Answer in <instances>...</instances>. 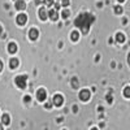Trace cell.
<instances>
[{"label": "cell", "instance_id": "cell-1", "mask_svg": "<svg viewBox=\"0 0 130 130\" xmlns=\"http://www.w3.org/2000/svg\"><path fill=\"white\" fill-rule=\"evenodd\" d=\"M94 21H95V17L92 14H90V13H82V14H79L77 18H75L74 24H75L77 27L81 29V31L83 32V34H87L89 30H90V26H91V24L94 22Z\"/></svg>", "mask_w": 130, "mask_h": 130}, {"label": "cell", "instance_id": "cell-2", "mask_svg": "<svg viewBox=\"0 0 130 130\" xmlns=\"http://www.w3.org/2000/svg\"><path fill=\"white\" fill-rule=\"evenodd\" d=\"M26 79H27L26 75H17V77L14 78V82L17 85V87L18 89H26Z\"/></svg>", "mask_w": 130, "mask_h": 130}, {"label": "cell", "instance_id": "cell-3", "mask_svg": "<svg viewBox=\"0 0 130 130\" xmlns=\"http://www.w3.org/2000/svg\"><path fill=\"white\" fill-rule=\"evenodd\" d=\"M46 98H47V92L44 89H39L38 92H37V99L39 102H44L46 100Z\"/></svg>", "mask_w": 130, "mask_h": 130}, {"label": "cell", "instance_id": "cell-4", "mask_svg": "<svg viewBox=\"0 0 130 130\" xmlns=\"http://www.w3.org/2000/svg\"><path fill=\"white\" fill-rule=\"evenodd\" d=\"M79 99L82 100V102H87L89 99H90V91L89 90H82L81 92H79Z\"/></svg>", "mask_w": 130, "mask_h": 130}, {"label": "cell", "instance_id": "cell-5", "mask_svg": "<svg viewBox=\"0 0 130 130\" xmlns=\"http://www.w3.org/2000/svg\"><path fill=\"white\" fill-rule=\"evenodd\" d=\"M52 103L53 104H55L56 107H60L62 103H64V98L61 96V95H55V96H53V99H52Z\"/></svg>", "mask_w": 130, "mask_h": 130}, {"label": "cell", "instance_id": "cell-6", "mask_svg": "<svg viewBox=\"0 0 130 130\" xmlns=\"http://www.w3.org/2000/svg\"><path fill=\"white\" fill-rule=\"evenodd\" d=\"M17 24L18 25H25L26 24V21H27V16L26 14H24V13H21V14H18L17 16Z\"/></svg>", "mask_w": 130, "mask_h": 130}, {"label": "cell", "instance_id": "cell-7", "mask_svg": "<svg viewBox=\"0 0 130 130\" xmlns=\"http://www.w3.org/2000/svg\"><path fill=\"white\" fill-rule=\"evenodd\" d=\"M38 30L37 29H30V31H29V38L31 39V40H35L37 38H38Z\"/></svg>", "mask_w": 130, "mask_h": 130}, {"label": "cell", "instance_id": "cell-8", "mask_svg": "<svg viewBox=\"0 0 130 130\" xmlns=\"http://www.w3.org/2000/svg\"><path fill=\"white\" fill-rule=\"evenodd\" d=\"M48 16H50V18H51L52 21H56V20L59 18L57 10H55V9H51V10H50V13H48Z\"/></svg>", "mask_w": 130, "mask_h": 130}, {"label": "cell", "instance_id": "cell-9", "mask_svg": "<svg viewBox=\"0 0 130 130\" xmlns=\"http://www.w3.org/2000/svg\"><path fill=\"white\" fill-rule=\"evenodd\" d=\"M16 8H17L18 10H24V9L26 8L25 2H22V0H17V2H16Z\"/></svg>", "mask_w": 130, "mask_h": 130}, {"label": "cell", "instance_id": "cell-10", "mask_svg": "<svg viewBox=\"0 0 130 130\" xmlns=\"http://www.w3.org/2000/svg\"><path fill=\"white\" fill-rule=\"evenodd\" d=\"M47 12H46V9L44 8H40L39 9V18L42 20V21H44V20H47Z\"/></svg>", "mask_w": 130, "mask_h": 130}, {"label": "cell", "instance_id": "cell-11", "mask_svg": "<svg viewBox=\"0 0 130 130\" xmlns=\"http://www.w3.org/2000/svg\"><path fill=\"white\" fill-rule=\"evenodd\" d=\"M17 51V44H16V43H9V44H8V52L9 53H14Z\"/></svg>", "mask_w": 130, "mask_h": 130}, {"label": "cell", "instance_id": "cell-12", "mask_svg": "<svg viewBox=\"0 0 130 130\" xmlns=\"http://www.w3.org/2000/svg\"><path fill=\"white\" fill-rule=\"evenodd\" d=\"M17 65H18V60L17 59H10V61H9V67H10V69H16L17 68Z\"/></svg>", "mask_w": 130, "mask_h": 130}, {"label": "cell", "instance_id": "cell-13", "mask_svg": "<svg viewBox=\"0 0 130 130\" xmlns=\"http://www.w3.org/2000/svg\"><path fill=\"white\" fill-rule=\"evenodd\" d=\"M116 40L118 43H124L125 42V37H124L122 32H117V34H116Z\"/></svg>", "mask_w": 130, "mask_h": 130}, {"label": "cell", "instance_id": "cell-14", "mask_svg": "<svg viewBox=\"0 0 130 130\" xmlns=\"http://www.w3.org/2000/svg\"><path fill=\"white\" fill-rule=\"evenodd\" d=\"M79 38V34H78V31H72V34H70V39L73 42H77Z\"/></svg>", "mask_w": 130, "mask_h": 130}, {"label": "cell", "instance_id": "cell-15", "mask_svg": "<svg viewBox=\"0 0 130 130\" xmlns=\"http://www.w3.org/2000/svg\"><path fill=\"white\" fill-rule=\"evenodd\" d=\"M9 121H10V118H9L8 115H3V116H2V122H3L4 125H8Z\"/></svg>", "mask_w": 130, "mask_h": 130}, {"label": "cell", "instance_id": "cell-16", "mask_svg": "<svg viewBox=\"0 0 130 130\" xmlns=\"http://www.w3.org/2000/svg\"><path fill=\"white\" fill-rule=\"evenodd\" d=\"M61 17H62V18H68V17H69V10H67V9H65V10H62Z\"/></svg>", "mask_w": 130, "mask_h": 130}, {"label": "cell", "instance_id": "cell-17", "mask_svg": "<svg viewBox=\"0 0 130 130\" xmlns=\"http://www.w3.org/2000/svg\"><path fill=\"white\" fill-rule=\"evenodd\" d=\"M115 12H116L117 14H121V13H122V8H121L120 5H117V7L115 8Z\"/></svg>", "mask_w": 130, "mask_h": 130}, {"label": "cell", "instance_id": "cell-18", "mask_svg": "<svg viewBox=\"0 0 130 130\" xmlns=\"http://www.w3.org/2000/svg\"><path fill=\"white\" fill-rule=\"evenodd\" d=\"M124 95H125L126 98H130V87H126V89L124 90Z\"/></svg>", "mask_w": 130, "mask_h": 130}, {"label": "cell", "instance_id": "cell-19", "mask_svg": "<svg viewBox=\"0 0 130 130\" xmlns=\"http://www.w3.org/2000/svg\"><path fill=\"white\" fill-rule=\"evenodd\" d=\"M44 4L51 7V5H53V0H44Z\"/></svg>", "mask_w": 130, "mask_h": 130}, {"label": "cell", "instance_id": "cell-20", "mask_svg": "<svg viewBox=\"0 0 130 130\" xmlns=\"http://www.w3.org/2000/svg\"><path fill=\"white\" fill-rule=\"evenodd\" d=\"M61 5H62V7H68V5H69V0H62Z\"/></svg>", "mask_w": 130, "mask_h": 130}, {"label": "cell", "instance_id": "cell-21", "mask_svg": "<svg viewBox=\"0 0 130 130\" xmlns=\"http://www.w3.org/2000/svg\"><path fill=\"white\" fill-rule=\"evenodd\" d=\"M72 85L74 86V87H77V86H78V82L75 81V79H73V81H72Z\"/></svg>", "mask_w": 130, "mask_h": 130}, {"label": "cell", "instance_id": "cell-22", "mask_svg": "<svg viewBox=\"0 0 130 130\" xmlns=\"http://www.w3.org/2000/svg\"><path fill=\"white\" fill-rule=\"evenodd\" d=\"M29 100H30V98H29V96H25V102L29 103Z\"/></svg>", "mask_w": 130, "mask_h": 130}, {"label": "cell", "instance_id": "cell-23", "mask_svg": "<svg viewBox=\"0 0 130 130\" xmlns=\"http://www.w3.org/2000/svg\"><path fill=\"white\" fill-rule=\"evenodd\" d=\"M46 108H51V103H47L46 104Z\"/></svg>", "mask_w": 130, "mask_h": 130}, {"label": "cell", "instance_id": "cell-24", "mask_svg": "<svg viewBox=\"0 0 130 130\" xmlns=\"http://www.w3.org/2000/svg\"><path fill=\"white\" fill-rule=\"evenodd\" d=\"M2 69H3V62L0 61V70H2Z\"/></svg>", "mask_w": 130, "mask_h": 130}, {"label": "cell", "instance_id": "cell-25", "mask_svg": "<svg viewBox=\"0 0 130 130\" xmlns=\"http://www.w3.org/2000/svg\"><path fill=\"white\" fill-rule=\"evenodd\" d=\"M2 31H3V27H2V25H0V34H2Z\"/></svg>", "mask_w": 130, "mask_h": 130}, {"label": "cell", "instance_id": "cell-26", "mask_svg": "<svg viewBox=\"0 0 130 130\" xmlns=\"http://www.w3.org/2000/svg\"><path fill=\"white\" fill-rule=\"evenodd\" d=\"M0 130H4V129H3V125H2V124H0Z\"/></svg>", "mask_w": 130, "mask_h": 130}, {"label": "cell", "instance_id": "cell-27", "mask_svg": "<svg viewBox=\"0 0 130 130\" xmlns=\"http://www.w3.org/2000/svg\"><path fill=\"white\" fill-rule=\"evenodd\" d=\"M91 130H98V129H96V127H92V129H91Z\"/></svg>", "mask_w": 130, "mask_h": 130}, {"label": "cell", "instance_id": "cell-28", "mask_svg": "<svg viewBox=\"0 0 130 130\" xmlns=\"http://www.w3.org/2000/svg\"><path fill=\"white\" fill-rule=\"evenodd\" d=\"M118 2H120V3H122V2H124V0H118Z\"/></svg>", "mask_w": 130, "mask_h": 130}, {"label": "cell", "instance_id": "cell-29", "mask_svg": "<svg viewBox=\"0 0 130 130\" xmlns=\"http://www.w3.org/2000/svg\"><path fill=\"white\" fill-rule=\"evenodd\" d=\"M129 64H130V55H129Z\"/></svg>", "mask_w": 130, "mask_h": 130}]
</instances>
